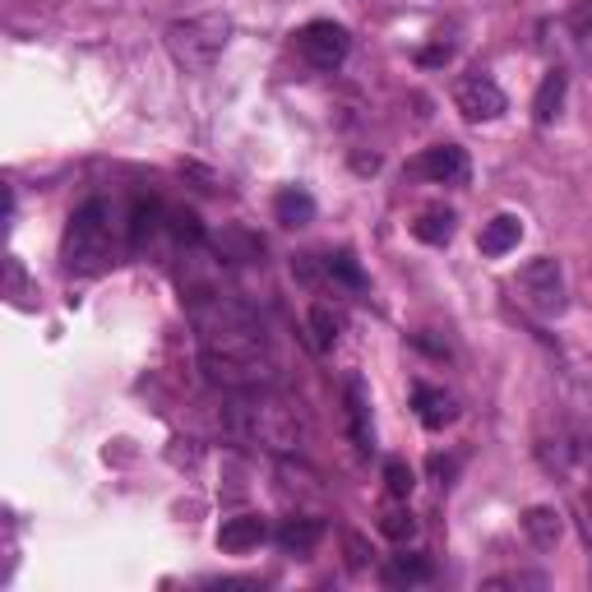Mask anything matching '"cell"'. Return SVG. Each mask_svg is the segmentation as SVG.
Segmentation results:
<instances>
[{
    "label": "cell",
    "instance_id": "obj_8",
    "mask_svg": "<svg viewBox=\"0 0 592 592\" xmlns=\"http://www.w3.org/2000/svg\"><path fill=\"white\" fill-rule=\"evenodd\" d=\"M468 153L458 144H440V148H426L417 163H412V176H426L435 186H468Z\"/></svg>",
    "mask_w": 592,
    "mask_h": 592
},
{
    "label": "cell",
    "instance_id": "obj_17",
    "mask_svg": "<svg viewBox=\"0 0 592 592\" xmlns=\"http://www.w3.org/2000/svg\"><path fill=\"white\" fill-rule=\"evenodd\" d=\"M412 237L426 241V246H449V237H454V214H449V209H426L417 222H412Z\"/></svg>",
    "mask_w": 592,
    "mask_h": 592
},
{
    "label": "cell",
    "instance_id": "obj_2",
    "mask_svg": "<svg viewBox=\"0 0 592 592\" xmlns=\"http://www.w3.org/2000/svg\"><path fill=\"white\" fill-rule=\"evenodd\" d=\"M222 430L231 440H241L250 449L264 454H301L305 445V417L292 398L273 394L269 384L264 390H231V398L222 403Z\"/></svg>",
    "mask_w": 592,
    "mask_h": 592
},
{
    "label": "cell",
    "instance_id": "obj_15",
    "mask_svg": "<svg viewBox=\"0 0 592 592\" xmlns=\"http://www.w3.org/2000/svg\"><path fill=\"white\" fill-rule=\"evenodd\" d=\"M564 89H570V74H564V70H551L547 80H542V89H537V97H532V121H537V125H551V121L560 116Z\"/></svg>",
    "mask_w": 592,
    "mask_h": 592
},
{
    "label": "cell",
    "instance_id": "obj_19",
    "mask_svg": "<svg viewBox=\"0 0 592 592\" xmlns=\"http://www.w3.org/2000/svg\"><path fill=\"white\" fill-rule=\"evenodd\" d=\"M380 532L390 537V542H412V537H417V519H412V509L390 505L380 513Z\"/></svg>",
    "mask_w": 592,
    "mask_h": 592
},
{
    "label": "cell",
    "instance_id": "obj_24",
    "mask_svg": "<svg viewBox=\"0 0 592 592\" xmlns=\"http://www.w3.org/2000/svg\"><path fill=\"white\" fill-rule=\"evenodd\" d=\"M324 269L333 273V278H343L347 282V288H362V269H356V260H352V255L347 250H339V255H329V260H324Z\"/></svg>",
    "mask_w": 592,
    "mask_h": 592
},
{
    "label": "cell",
    "instance_id": "obj_29",
    "mask_svg": "<svg viewBox=\"0 0 592 592\" xmlns=\"http://www.w3.org/2000/svg\"><path fill=\"white\" fill-rule=\"evenodd\" d=\"M417 61H422V65H440V61H449V42H445V46H430V51H422Z\"/></svg>",
    "mask_w": 592,
    "mask_h": 592
},
{
    "label": "cell",
    "instance_id": "obj_27",
    "mask_svg": "<svg viewBox=\"0 0 592 592\" xmlns=\"http://www.w3.org/2000/svg\"><path fill=\"white\" fill-rule=\"evenodd\" d=\"M347 564H352V570H362V564H366V547H362V537H347Z\"/></svg>",
    "mask_w": 592,
    "mask_h": 592
},
{
    "label": "cell",
    "instance_id": "obj_12",
    "mask_svg": "<svg viewBox=\"0 0 592 592\" xmlns=\"http://www.w3.org/2000/svg\"><path fill=\"white\" fill-rule=\"evenodd\" d=\"M412 403H417V417L426 430H445L454 417H458V407L445 390H430V384H417V394H412Z\"/></svg>",
    "mask_w": 592,
    "mask_h": 592
},
{
    "label": "cell",
    "instance_id": "obj_21",
    "mask_svg": "<svg viewBox=\"0 0 592 592\" xmlns=\"http://www.w3.org/2000/svg\"><path fill=\"white\" fill-rule=\"evenodd\" d=\"M412 486H417V477H412L407 463H398V458L384 463V491H390L394 500H407V496H412Z\"/></svg>",
    "mask_w": 592,
    "mask_h": 592
},
{
    "label": "cell",
    "instance_id": "obj_20",
    "mask_svg": "<svg viewBox=\"0 0 592 592\" xmlns=\"http://www.w3.org/2000/svg\"><path fill=\"white\" fill-rule=\"evenodd\" d=\"M158 218H163V204H135V218H131V246H144V237H153L158 231Z\"/></svg>",
    "mask_w": 592,
    "mask_h": 592
},
{
    "label": "cell",
    "instance_id": "obj_13",
    "mask_svg": "<svg viewBox=\"0 0 592 592\" xmlns=\"http://www.w3.org/2000/svg\"><path fill=\"white\" fill-rule=\"evenodd\" d=\"M523 532H528V542H532L537 551H551L560 537H564V519H560L551 505H532V509L523 513Z\"/></svg>",
    "mask_w": 592,
    "mask_h": 592
},
{
    "label": "cell",
    "instance_id": "obj_5",
    "mask_svg": "<svg viewBox=\"0 0 592 592\" xmlns=\"http://www.w3.org/2000/svg\"><path fill=\"white\" fill-rule=\"evenodd\" d=\"M519 297L537 315H560L564 311V269H560V260H551V255L528 260L523 273H519Z\"/></svg>",
    "mask_w": 592,
    "mask_h": 592
},
{
    "label": "cell",
    "instance_id": "obj_26",
    "mask_svg": "<svg viewBox=\"0 0 592 592\" xmlns=\"http://www.w3.org/2000/svg\"><path fill=\"white\" fill-rule=\"evenodd\" d=\"M570 29L579 38H592V0H574V10H570Z\"/></svg>",
    "mask_w": 592,
    "mask_h": 592
},
{
    "label": "cell",
    "instance_id": "obj_18",
    "mask_svg": "<svg viewBox=\"0 0 592 592\" xmlns=\"http://www.w3.org/2000/svg\"><path fill=\"white\" fill-rule=\"evenodd\" d=\"M430 579V560L426 555H394L384 564V583L398 588V583H426Z\"/></svg>",
    "mask_w": 592,
    "mask_h": 592
},
{
    "label": "cell",
    "instance_id": "obj_11",
    "mask_svg": "<svg viewBox=\"0 0 592 592\" xmlns=\"http://www.w3.org/2000/svg\"><path fill=\"white\" fill-rule=\"evenodd\" d=\"M519 237H523V222L513 218V214H496L491 222H481V237H477V250L481 255H509L513 246H519Z\"/></svg>",
    "mask_w": 592,
    "mask_h": 592
},
{
    "label": "cell",
    "instance_id": "obj_16",
    "mask_svg": "<svg viewBox=\"0 0 592 592\" xmlns=\"http://www.w3.org/2000/svg\"><path fill=\"white\" fill-rule=\"evenodd\" d=\"M347 426H352V440L356 449H371V403H366V390L362 380H347Z\"/></svg>",
    "mask_w": 592,
    "mask_h": 592
},
{
    "label": "cell",
    "instance_id": "obj_1",
    "mask_svg": "<svg viewBox=\"0 0 592 592\" xmlns=\"http://www.w3.org/2000/svg\"><path fill=\"white\" fill-rule=\"evenodd\" d=\"M195 333H199V366L222 390H264L273 384V352L264 324L241 301L204 292L195 301Z\"/></svg>",
    "mask_w": 592,
    "mask_h": 592
},
{
    "label": "cell",
    "instance_id": "obj_23",
    "mask_svg": "<svg viewBox=\"0 0 592 592\" xmlns=\"http://www.w3.org/2000/svg\"><path fill=\"white\" fill-rule=\"evenodd\" d=\"M218 250L222 255H237V260H260V241H255V237H246V231H222V237H218Z\"/></svg>",
    "mask_w": 592,
    "mask_h": 592
},
{
    "label": "cell",
    "instance_id": "obj_25",
    "mask_svg": "<svg viewBox=\"0 0 592 592\" xmlns=\"http://www.w3.org/2000/svg\"><path fill=\"white\" fill-rule=\"evenodd\" d=\"M167 218H172V231H176L181 241H190V246L204 241V227H199V218H195L190 209H176V214H167Z\"/></svg>",
    "mask_w": 592,
    "mask_h": 592
},
{
    "label": "cell",
    "instance_id": "obj_6",
    "mask_svg": "<svg viewBox=\"0 0 592 592\" xmlns=\"http://www.w3.org/2000/svg\"><path fill=\"white\" fill-rule=\"evenodd\" d=\"M297 51H301V61L305 65H315V70H339L347 61V51H352V38L343 23H333V19H311L305 29L297 33Z\"/></svg>",
    "mask_w": 592,
    "mask_h": 592
},
{
    "label": "cell",
    "instance_id": "obj_22",
    "mask_svg": "<svg viewBox=\"0 0 592 592\" xmlns=\"http://www.w3.org/2000/svg\"><path fill=\"white\" fill-rule=\"evenodd\" d=\"M333 339H339V320H333L329 305H315V311H311V343H315L320 352H329Z\"/></svg>",
    "mask_w": 592,
    "mask_h": 592
},
{
    "label": "cell",
    "instance_id": "obj_7",
    "mask_svg": "<svg viewBox=\"0 0 592 592\" xmlns=\"http://www.w3.org/2000/svg\"><path fill=\"white\" fill-rule=\"evenodd\" d=\"M454 107L468 116V121H496V116H505L509 97H505V89L491 80V74L468 70V74H463V80L454 84Z\"/></svg>",
    "mask_w": 592,
    "mask_h": 592
},
{
    "label": "cell",
    "instance_id": "obj_9",
    "mask_svg": "<svg viewBox=\"0 0 592 592\" xmlns=\"http://www.w3.org/2000/svg\"><path fill=\"white\" fill-rule=\"evenodd\" d=\"M269 537V528H264V519L260 513H237V519H227L222 528H218V547L227 551V555H246V551H255Z\"/></svg>",
    "mask_w": 592,
    "mask_h": 592
},
{
    "label": "cell",
    "instance_id": "obj_4",
    "mask_svg": "<svg viewBox=\"0 0 592 592\" xmlns=\"http://www.w3.org/2000/svg\"><path fill=\"white\" fill-rule=\"evenodd\" d=\"M112 264V209L89 199L65 227V269L70 273H102Z\"/></svg>",
    "mask_w": 592,
    "mask_h": 592
},
{
    "label": "cell",
    "instance_id": "obj_28",
    "mask_svg": "<svg viewBox=\"0 0 592 592\" xmlns=\"http://www.w3.org/2000/svg\"><path fill=\"white\" fill-rule=\"evenodd\" d=\"M454 468H458V463H454V458H440V454H435V458H430V472H435V477H440V486H445V481L454 477Z\"/></svg>",
    "mask_w": 592,
    "mask_h": 592
},
{
    "label": "cell",
    "instance_id": "obj_14",
    "mask_svg": "<svg viewBox=\"0 0 592 592\" xmlns=\"http://www.w3.org/2000/svg\"><path fill=\"white\" fill-rule=\"evenodd\" d=\"M273 218H278L282 227H305V222H315V199H311V190H301V186L278 190Z\"/></svg>",
    "mask_w": 592,
    "mask_h": 592
},
{
    "label": "cell",
    "instance_id": "obj_10",
    "mask_svg": "<svg viewBox=\"0 0 592 592\" xmlns=\"http://www.w3.org/2000/svg\"><path fill=\"white\" fill-rule=\"evenodd\" d=\"M324 542V519H282V528H278V547L288 551V555H311L315 547Z\"/></svg>",
    "mask_w": 592,
    "mask_h": 592
},
{
    "label": "cell",
    "instance_id": "obj_3",
    "mask_svg": "<svg viewBox=\"0 0 592 592\" xmlns=\"http://www.w3.org/2000/svg\"><path fill=\"white\" fill-rule=\"evenodd\" d=\"M227 42H231V19L227 14H190V19H176L167 29V51L186 74L214 70L218 56L227 51Z\"/></svg>",
    "mask_w": 592,
    "mask_h": 592
}]
</instances>
